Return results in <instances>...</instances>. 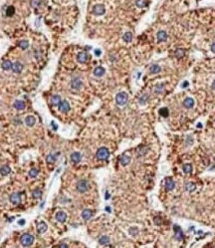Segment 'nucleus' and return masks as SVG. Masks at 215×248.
I'll return each instance as SVG.
<instances>
[{
    "mask_svg": "<svg viewBox=\"0 0 215 248\" xmlns=\"http://www.w3.org/2000/svg\"><path fill=\"white\" fill-rule=\"evenodd\" d=\"M20 242H21V244H22L23 246L29 247V246H31L32 244H33V242H34V237H33V235H31L30 233H25V234H23L22 236H21Z\"/></svg>",
    "mask_w": 215,
    "mask_h": 248,
    "instance_id": "nucleus-1",
    "label": "nucleus"
},
{
    "mask_svg": "<svg viewBox=\"0 0 215 248\" xmlns=\"http://www.w3.org/2000/svg\"><path fill=\"white\" fill-rule=\"evenodd\" d=\"M128 100H129V95H128L125 92H121V93H119V94L116 96V105H119V106H124V105H125L126 102H128Z\"/></svg>",
    "mask_w": 215,
    "mask_h": 248,
    "instance_id": "nucleus-2",
    "label": "nucleus"
},
{
    "mask_svg": "<svg viewBox=\"0 0 215 248\" xmlns=\"http://www.w3.org/2000/svg\"><path fill=\"white\" fill-rule=\"evenodd\" d=\"M110 157V152L107 148H100L97 152V158L100 161H106Z\"/></svg>",
    "mask_w": 215,
    "mask_h": 248,
    "instance_id": "nucleus-3",
    "label": "nucleus"
},
{
    "mask_svg": "<svg viewBox=\"0 0 215 248\" xmlns=\"http://www.w3.org/2000/svg\"><path fill=\"white\" fill-rule=\"evenodd\" d=\"M88 189H89V182L86 179H81V181H78V183H77V190L79 192L84 193Z\"/></svg>",
    "mask_w": 215,
    "mask_h": 248,
    "instance_id": "nucleus-4",
    "label": "nucleus"
},
{
    "mask_svg": "<svg viewBox=\"0 0 215 248\" xmlns=\"http://www.w3.org/2000/svg\"><path fill=\"white\" fill-rule=\"evenodd\" d=\"M105 12H106V9H105V6L102 4H97L94 6V9H93V13L95 14V15H97V16H101V15H103V14H105Z\"/></svg>",
    "mask_w": 215,
    "mask_h": 248,
    "instance_id": "nucleus-5",
    "label": "nucleus"
},
{
    "mask_svg": "<svg viewBox=\"0 0 215 248\" xmlns=\"http://www.w3.org/2000/svg\"><path fill=\"white\" fill-rule=\"evenodd\" d=\"M83 86V83L79 78H74L71 81V88L74 90H80Z\"/></svg>",
    "mask_w": 215,
    "mask_h": 248,
    "instance_id": "nucleus-6",
    "label": "nucleus"
},
{
    "mask_svg": "<svg viewBox=\"0 0 215 248\" xmlns=\"http://www.w3.org/2000/svg\"><path fill=\"white\" fill-rule=\"evenodd\" d=\"M59 111L61 113H68L70 111V104L67 101H62L59 105Z\"/></svg>",
    "mask_w": 215,
    "mask_h": 248,
    "instance_id": "nucleus-7",
    "label": "nucleus"
},
{
    "mask_svg": "<svg viewBox=\"0 0 215 248\" xmlns=\"http://www.w3.org/2000/svg\"><path fill=\"white\" fill-rule=\"evenodd\" d=\"M9 200L11 201V203H13L14 205H18L20 203V201H21V197H20L19 193L14 192V193H12L9 196Z\"/></svg>",
    "mask_w": 215,
    "mask_h": 248,
    "instance_id": "nucleus-8",
    "label": "nucleus"
},
{
    "mask_svg": "<svg viewBox=\"0 0 215 248\" xmlns=\"http://www.w3.org/2000/svg\"><path fill=\"white\" fill-rule=\"evenodd\" d=\"M55 218H56V220L58 221V222L64 223L65 221L67 220V214L64 211H58L56 213V215H55Z\"/></svg>",
    "mask_w": 215,
    "mask_h": 248,
    "instance_id": "nucleus-9",
    "label": "nucleus"
},
{
    "mask_svg": "<svg viewBox=\"0 0 215 248\" xmlns=\"http://www.w3.org/2000/svg\"><path fill=\"white\" fill-rule=\"evenodd\" d=\"M174 231H175V239L177 241H181L183 239V232L181 228L178 225H174Z\"/></svg>",
    "mask_w": 215,
    "mask_h": 248,
    "instance_id": "nucleus-10",
    "label": "nucleus"
},
{
    "mask_svg": "<svg viewBox=\"0 0 215 248\" xmlns=\"http://www.w3.org/2000/svg\"><path fill=\"white\" fill-rule=\"evenodd\" d=\"M88 59H89V56H88V54H87L86 52H80V53L78 54V56H77L78 62H80V63H82V64L86 63V62L88 61Z\"/></svg>",
    "mask_w": 215,
    "mask_h": 248,
    "instance_id": "nucleus-11",
    "label": "nucleus"
},
{
    "mask_svg": "<svg viewBox=\"0 0 215 248\" xmlns=\"http://www.w3.org/2000/svg\"><path fill=\"white\" fill-rule=\"evenodd\" d=\"M14 108L16 109V110H18V111H23L24 109H25V107H26V105H25V103L23 102V101H21V100H16L15 102H14Z\"/></svg>",
    "mask_w": 215,
    "mask_h": 248,
    "instance_id": "nucleus-12",
    "label": "nucleus"
},
{
    "mask_svg": "<svg viewBox=\"0 0 215 248\" xmlns=\"http://www.w3.org/2000/svg\"><path fill=\"white\" fill-rule=\"evenodd\" d=\"M23 70V65L20 62H15L14 64H12V71L16 74H19L21 73Z\"/></svg>",
    "mask_w": 215,
    "mask_h": 248,
    "instance_id": "nucleus-13",
    "label": "nucleus"
},
{
    "mask_svg": "<svg viewBox=\"0 0 215 248\" xmlns=\"http://www.w3.org/2000/svg\"><path fill=\"white\" fill-rule=\"evenodd\" d=\"M47 228H48V226H47V224L45 223L44 221H41L39 223H37V231H38V233H44V232H46Z\"/></svg>",
    "mask_w": 215,
    "mask_h": 248,
    "instance_id": "nucleus-14",
    "label": "nucleus"
},
{
    "mask_svg": "<svg viewBox=\"0 0 215 248\" xmlns=\"http://www.w3.org/2000/svg\"><path fill=\"white\" fill-rule=\"evenodd\" d=\"M25 124L27 127H33L36 124V119L34 116H27L25 119Z\"/></svg>",
    "mask_w": 215,
    "mask_h": 248,
    "instance_id": "nucleus-15",
    "label": "nucleus"
},
{
    "mask_svg": "<svg viewBox=\"0 0 215 248\" xmlns=\"http://www.w3.org/2000/svg\"><path fill=\"white\" fill-rule=\"evenodd\" d=\"M175 187V182L171 178H166L165 181V188L166 190H172Z\"/></svg>",
    "mask_w": 215,
    "mask_h": 248,
    "instance_id": "nucleus-16",
    "label": "nucleus"
},
{
    "mask_svg": "<svg viewBox=\"0 0 215 248\" xmlns=\"http://www.w3.org/2000/svg\"><path fill=\"white\" fill-rule=\"evenodd\" d=\"M120 162H121V166L125 167V166H128V164L130 162V155H128V154H124V155H121Z\"/></svg>",
    "mask_w": 215,
    "mask_h": 248,
    "instance_id": "nucleus-17",
    "label": "nucleus"
},
{
    "mask_svg": "<svg viewBox=\"0 0 215 248\" xmlns=\"http://www.w3.org/2000/svg\"><path fill=\"white\" fill-rule=\"evenodd\" d=\"M92 216H93V211L90 210V209H85V210H83V212H82V217H83L85 220H89Z\"/></svg>",
    "mask_w": 215,
    "mask_h": 248,
    "instance_id": "nucleus-18",
    "label": "nucleus"
},
{
    "mask_svg": "<svg viewBox=\"0 0 215 248\" xmlns=\"http://www.w3.org/2000/svg\"><path fill=\"white\" fill-rule=\"evenodd\" d=\"M81 159H82V155H81L80 153H73L71 154V161L74 162H76V163H78V162H81Z\"/></svg>",
    "mask_w": 215,
    "mask_h": 248,
    "instance_id": "nucleus-19",
    "label": "nucleus"
},
{
    "mask_svg": "<svg viewBox=\"0 0 215 248\" xmlns=\"http://www.w3.org/2000/svg\"><path fill=\"white\" fill-rule=\"evenodd\" d=\"M183 105H184V107H185V108L191 109L193 106H194V100L191 99V98H186V99L184 100Z\"/></svg>",
    "mask_w": 215,
    "mask_h": 248,
    "instance_id": "nucleus-20",
    "label": "nucleus"
},
{
    "mask_svg": "<svg viewBox=\"0 0 215 248\" xmlns=\"http://www.w3.org/2000/svg\"><path fill=\"white\" fill-rule=\"evenodd\" d=\"M11 172V168L9 167V166H3V167H1V168H0V174L1 176H8L9 173Z\"/></svg>",
    "mask_w": 215,
    "mask_h": 248,
    "instance_id": "nucleus-21",
    "label": "nucleus"
},
{
    "mask_svg": "<svg viewBox=\"0 0 215 248\" xmlns=\"http://www.w3.org/2000/svg\"><path fill=\"white\" fill-rule=\"evenodd\" d=\"M167 39V34L165 31H159L157 33V40L159 42H164Z\"/></svg>",
    "mask_w": 215,
    "mask_h": 248,
    "instance_id": "nucleus-22",
    "label": "nucleus"
},
{
    "mask_svg": "<svg viewBox=\"0 0 215 248\" xmlns=\"http://www.w3.org/2000/svg\"><path fill=\"white\" fill-rule=\"evenodd\" d=\"M105 72H106V71H105V69H104L103 67H97L94 70V75L96 77H102V76H104Z\"/></svg>",
    "mask_w": 215,
    "mask_h": 248,
    "instance_id": "nucleus-23",
    "label": "nucleus"
},
{
    "mask_svg": "<svg viewBox=\"0 0 215 248\" xmlns=\"http://www.w3.org/2000/svg\"><path fill=\"white\" fill-rule=\"evenodd\" d=\"M51 102H52V105H53V106H59L60 103L62 102V100H61V97L59 95H55L52 97Z\"/></svg>",
    "mask_w": 215,
    "mask_h": 248,
    "instance_id": "nucleus-24",
    "label": "nucleus"
},
{
    "mask_svg": "<svg viewBox=\"0 0 215 248\" xmlns=\"http://www.w3.org/2000/svg\"><path fill=\"white\" fill-rule=\"evenodd\" d=\"M2 69L5 70V71H8L10 69H12V63H11V61H9V60L3 61V63H2Z\"/></svg>",
    "mask_w": 215,
    "mask_h": 248,
    "instance_id": "nucleus-25",
    "label": "nucleus"
},
{
    "mask_svg": "<svg viewBox=\"0 0 215 248\" xmlns=\"http://www.w3.org/2000/svg\"><path fill=\"white\" fill-rule=\"evenodd\" d=\"M99 243L101 244V245H108V244L110 243V237L107 236V235H104V236H102L101 238L99 239Z\"/></svg>",
    "mask_w": 215,
    "mask_h": 248,
    "instance_id": "nucleus-26",
    "label": "nucleus"
},
{
    "mask_svg": "<svg viewBox=\"0 0 215 248\" xmlns=\"http://www.w3.org/2000/svg\"><path fill=\"white\" fill-rule=\"evenodd\" d=\"M161 70L160 66H158V65H152V67L149 68V71H150V73H152V74H157V73H159Z\"/></svg>",
    "mask_w": 215,
    "mask_h": 248,
    "instance_id": "nucleus-27",
    "label": "nucleus"
},
{
    "mask_svg": "<svg viewBox=\"0 0 215 248\" xmlns=\"http://www.w3.org/2000/svg\"><path fill=\"white\" fill-rule=\"evenodd\" d=\"M123 39H124L125 42H128V43H129V42H130V41L133 40V34H131L130 32H126V33L124 34Z\"/></svg>",
    "mask_w": 215,
    "mask_h": 248,
    "instance_id": "nucleus-28",
    "label": "nucleus"
},
{
    "mask_svg": "<svg viewBox=\"0 0 215 248\" xmlns=\"http://www.w3.org/2000/svg\"><path fill=\"white\" fill-rule=\"evenodd\" d=\"M135 4H136V6L139 8H143V7H145L148 5V2H146V0H136Z\"/></svg>",
    "mask_w": 215,
    "mask_h": 248,
    "instance_id": "nucleus-29",
    "label": "nucleus"
},
{
    "mask_svg": "<svg viewBox=\"0 0 215 248\" xmlns=\"http://www.w3.org/2000/svg\"><path fill=\"white\" fill-rule=\"evenodd\" d=\"M14 13H15V8L13 6H8V8L6 9V15L8 17H11V16L14 15Z\"/></svg>",
    "mask_w": 215,
    "mask_h": 248,
    "instance_id": "nucleus-30",
    "label": "nucleus"
},
{
    "mask_svg": "<svg viewBox=\"0 0 215 248\" xmlns=\"http://www.w3.org/2000/svg\"><path fill=\"white\" fill-rule=\"evenodd\" d=\"M28 46H29V42L27 40H22L19 42V47L21 48L22 50H25L28 48Z\"/></svg>",
    "mask_w": 215,
    "mask_h": 248,
    "instance_id": "nucleus-31",
    "label": "nucleus"
},
{
    "mask_svg": "<svg viewBox=\"0 0 215 248\" xmlns=\"http://www.w3.org/2000/svg\"><path fill=\"white\" fill-rule=\"evenodd\" d=\"M148 100V94H144V95H143L141 97H140V98H139V103L140 105H144V104H146Z\"/></svg>",
    "mask_w": 215,
    "mask_h": 248,
    "instance_id": "nucleus-32",
    "label": "nucleus"
},
{
    "mask_svg": "<svg viewBox=\"0 0 215 248\" xmlns=\"http://www.w3.org/2000/svg\"><path fill=\"white\" fill-rule=\"evenodd\" d=\"M183 172H185V173H190V172H192V166H191L190 163H186V164H184L183 166Z\"/></svg>",
    "mask_w": 215,
    "mask_h": 248,
    "instance_id": "nucleus-33",
    "label": "nucleus"
},
{
    "mask_svg": "<svg viewBox=\"0 0 215 248\" xmlns=\"http://www.w3.org/2000/svg\"><path fill=\"white\" fill-rule=\"evenodd\" d=\"M195 188H196V185L194 184V183H192V182H188L187 184H186V190L189 191V192L194 191Z\"/></svg>",
    "mask_w": 215,
    "mask_h": 248,
    "instance_id": "nucleus-34",
    "label": "nucleus"
},
{
    "mask_svg": "<svg viewBox=\"0 0 215 248\" xmlns=\"http://www.w3.org/2000/svg\"><path fill=\"white\" fill-rule=\"evenodd\" d=\"M38 173H39V171L37 168H35V167H33L29 172V176L30 177H36V176H38Z\"/></svg>",
    "mask_w": 215,
    "mask_h": 248,
    "instance_id": "nucleus-35",
    "label": "nucleus"
},
{
    "mask_svg": "<svg viewBox=\"0 0 215 248\" xmlns=\"http://www.w3.org/2000/svg\"><path fill=\"white\" fill-rule=\"evenodd\" d=\"M32 195H33V197H34V198H40L41 195H42V191H41V189L36 188V189L32 192Z\"/></svg>",
    "mask_w": 215,
    "mask_h": 248,
    "instance_id": "nucleus-36",
    "label": "nucleus"
},
{
    "mask_svg": "<svg viewBox=\"0 0 215 248\" xmlns=\"http://www.w3.org/2000/svg\"><path fill=\"white\" fill-rule=\"evenodd\" d=\"M168 114H169V112H168V109L167 108H161L160 110H159V115L162 116V117L166 118L168 116Z\"/></svg>",
    "mask_w": 215,
    "mask_h": 248,
    "instance_id": "nucleus-37",
    "label": "nucleus"
},
{
    "mask_svg": "<svg viewBox=\"0 0 215 248\" xmlns=\"http://www.w3.org/2000/svg\"><path fill=\"white\" fill-rule=\"evenodd\" d=\"M55 161H56V155H54V154H49L46 158V162L48 163H53Z\"/></svg>",
    "mask_w": 215,
    "mask_h": 248,
    "instance_id": "nucleus-38",
    "label": "nucleus"
},
{
    "mask_svg": "<svg viewBox=\"0 0 215 248\" xmlns=\"http://www.w3.org/2000/svg\"><path fill=\"white\" fill-rule=\"evenodd\" d=\"M175 56L177 58H182L184 56V50L183 49H177L175 52Z\"/></svg>",
    "mask_w": 215,
    "mask_h": 248,
    "instance_id": "nucleus-39",
    "label": "nucleus"
},
{
    "mask_svg": "<svg viewBox=\"0 0 215 248\" xmlns=\"http://www.w3.org/2000/svg\"><path fill=\"white\" fill-rule=\"evenodd\" d=\"M129 232H130V235H133V236H135V235L139 233V229L136 228V227H130V229H129Z\"/></svg>",
    "mask_w": 215,
    "mask_h": 248,
    "instance_id": "nucleus-40",
    "label": "nucleus"
},
{
    "mask_svg": "<svg viewBox=\"0 0 215 248\" xmlns=\"http://www.w3.org/2000/svg\"><path fill=\"white\" fill-rule=\"evenodd\" d=\"M148 149L146 148V147H144V149H139V150H138V153H139V157H141V155H144L145 153H148Z\"/></svg>",
    "mask_w": 215,
    "mask_h": 248,
    "instance_id": "nucleus-41",
    "label": "nucleus"
},
{
    "mask_svg": "<svg viewBox=\"0 0 215 248\" xmlns=\"http://www.w3.org/2000/svg\"><path fill=\"white\" fill-rule=\"evenodd\" d=\"M164 89V84H158L155 87V93H160Z\"/></svg>",
    "mask_w": 215,
    "mask_h": 248,
    "instance_id": "nucleus-42",
    "label": "nucleus"
},
{
    "mask_svg": "<svg viewBox=\"0 0 215 248\" xmlns=\"http://www.w3.org/2000/svg\"><path fill=\"white\" fill-rule=\"evenodd\" d=\"M31 4L33 7H38L41 4V0H33L31 2Z\"/></svg>",
    "mask_w": 215,
    "mask_h": 248,
    "instance_id": "nucleus-43",
    "label": "nucleus"
},
{
    "mask_svg": "<svg viewBox=\"0 0 215 248\" xmlns=\"http://www.w3.org/2000/svg\"><path fill=\"white\" fill-rule=\"evenodd\" d=\"M95 54H96V56H100V55L102 54V52H101V50H96L95 51Z\"/></svg>",
    "mask_w": 215,
    "mask_h": 248,
    "instance_id": "nucleus-44",
    "label": "nucleus"
},
{
    "mask_svg": "<svg viewBox=\"0 0 215 248\" xmlns=\"http://www.w3.org/2000/svg\"><path fill=\"white\" fill-rule=\"evenodd\" d=\"M18 223H19L20 225H24V224H25V220H24V219H22V220H19V221H18Z\"/></svg>",
    "mask_w": 215,
    "mask_h": 248,
    "instance_id": "nucleus-45",
    "label": "nucleus"
},
{
    "mask_svg": "<svg viewBox=\"0 0 215 248\" xmlns=\"http://www.w3.org/2000/svg\"><path fill=\"white\" fill-rule=\"evenodd\" d=\"M211 51H212L213 53H215V43L212 44V46H211Z\"/></svg>",
    "mask_w": 215,
    "mask_h": 248,
    "instance_id": "nucleus-46",
    "label": "nucleus"
},
{
    "mask_svg": "<svg viewBox=\"0 0 215 248\" xmlns=\"http://www.w3.org/2000/svg\"><path fill=\"white\" fill-rule=\"evenodd\" d=\"M187 86H188V82H187V81H185V82L183 83V84H182V87H183V88H186Z\"/></svg>",
    "mask_w": 215,
    "mask_h": 248,
    "instance_id": "nucleus-47",
    "label": "nucleus"
},
{
    "mask_svg": "<svg viewBox=\"0 0 215 248\" xmlns=\"http://www.w3.org/2000/svg\"><path fill=\"white\" fill-rule=\"evenodd\" d=\"M58 247H63V248H67L68 247V245L67 244H61V245H59Z\"/></svg>",
    "mask_w": 215,
    "mask_h": 248,
    "instance_id": "nucleus-48",
    "label": "nucleus"
},
{
    "mask_svg": "<svg viewBox=\"0 0 215 248\" xmlns=\"http://www.w3.org/2000/svg\"><path fill=\"white\" fill-rule=\"evenodd\" d=\"M52 127H53V129H54V130H57V129H58V127H57V126H56V125H55V123H54V122L52 123Z\"/></svg>",
    "mask_w": 215,
    "mask_h": 248,
    "instance_id": "nucleus-49",
    "label": "nucleus"
},
{
    "mask_svg": "<svg viewBox=\"0 0 215 248\" xmlns=\"http://www.w3.org/2000/svg\"><path fill=\"white\" fill-rule=\"evenodd\" d=\"M106 210H107L108 212H111V208L109 207V206H107V207H106Z\"/></svg>",
    "mask_w": 215,
    "mask_h": 248,
    "instance_id": "nucleus-50",
    "label": "nucleus"
},
{
    "mask_svg": "<svg viewBox=\"0 0 215 248\" xmlns=\"http://www.w3.org/2000/svg\"><path fill=\"white\" fill-rule=\"evenodd\" d=\"M212 89H213V90H215V81L213 82V84H212Z\"/></svg>",
    "mask_w": 215,
    "mask_h": 248,
    "instance_id": "nucleus-51",
    "label": "nucleus"
},
{
    "mask_svg": "<svg viewBox=\"0 0 215 248\" xmlns=\"http://www.w3.org/2000/svg\"><path fill=\"white\" fill-rule=\"evenodd\" d=\"M109 197H110V196H109V193H108V192H107V196H106V199H108V198H109Z\"/></svg>",
    "mask_w": 215,
    "mask_h": 248,
    "instance_id": "nucleus-52",
    "label": "nucleus"
},
{
    "mask_svg": "<svg viewBox=\"0 0 215 248\" xmlns=\"http://www.w3.org/2000/svg\"><path fill=\"white\" fill-rule=\"evenodd\" d=\"M197 127H198V128H201L202 125H201V124H199V125H197Z\"/></svg>",
    "mask_w": 215,
    "mask_h": 248,
    "instance_id": "nucleus-53",
    "label": "nucleus"
}]
</instances>
